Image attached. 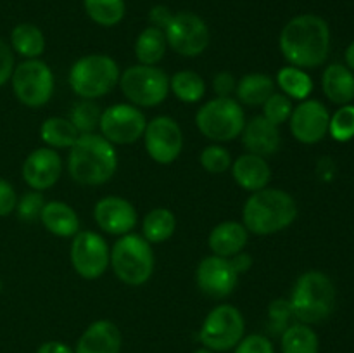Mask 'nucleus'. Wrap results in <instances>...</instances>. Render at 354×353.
<instances>
[{
	"label": "nucleus",
	"instance_id": "obj_1",
	"mask_svg": "<svg viewBox=\"0 0 354 353\" xmlns=\"http://www.w3.org/2000/svg\"><path fill=\"white\" fill-rule=\"evenodd\" d=\"M279 48L289 66L313 69L324 64L330 52V28L317 14H301L282 28Z\"/></svg>",
	"mask_w": 354,
	"mask_h": 353
},
{
	"label": "nucleus",
	"instance_id": "obj_2",
	"mask_svg": "<svg viewBox=\"0 0 354 353\" xmlns=\"http://www.w3.org/2000/svg\"><path fill=\"white\" fill-rule=\"evenodd\" d=\"M120 156L116 145L100 134L80 135L68 154L69 176L80 185L97 187L109 182L118 172Z\"/></svg>",
	"mask_w": 354,
	"mask_h": 353
},
{
	"label": "nucleus",
	"instance_id": "obj_3",
	"mask_svg": "<svg viewBox=\"0 0 354 353\" xmlns=\"http://www.w3.org/2000/svg\"><path fill=\"white\" fill-rule=\"evenodd\" d=\"M297 203L287 190L265 187L251 192L242 208V224L249 234L273 235L296 221Z\"/></svg>",
	"mask_w": 354,
	"mask_h": 353
},
{
	"label": "nucleus",
	"instance_id": "obj_4",
	"mask_svg": "<svg viewBox=\"0 0 354 353\" xmlns=\"http://www.w3.org/2000/svg\"><path fill=\"white\" fill-rule=\"evenodd\" d=\"M289 305L296 320L308 325L320 324L334 311V282L320 270L304 272L294 284Z\"/></svg>",
	"mask_w": 354,
	"mask_h": 353
},
{
	"label": "nucleus",
	"instance_id": "obj_5",
	"mask_svg": "<svg viewBox=\"0 0 354 353\" xmlns=\"http://www.w3.org/2000/svg\"><path fill=\"white\" fill-rule=\"evenodd\" d=\"M121 69L107 54H88L76 59L68 73V83L80 99L97 100L120 83Z\"/></svg>",
	"mask_w": 354,
	"mask_h": 353
},
{
	"label": "nucleus",
	"instance_id": "obj_6",
	"mask_svg": "<svg viewBox=\"0 0 354 353\" xmlns=\"http://www.w3.org/2000/svg\"><path fill=\"white\" fill-rule=\"evenodd\" d=\"M154 251L142 234H124L111 246V262L114 275L127 286H144L154 273Z\"/></svg>",
	"mask_w": 354,
	"mask_h": 353
},
{
	"label": "nucleus",
	"instance_id": "obj_7",
	"mask_svg": "<svg viewBox=\"0 0 354 353\" xmlns=\"http://www.w3.org/2000/svg\"><path fill=\"white\" fill-rule=\"evenodd\" d=\"M196 127L214 144L235 141L245 127L244 107L234 97H214L197 109Z\"/></svg>",
	"mask_w": 354,
	"mask_h": 353
},
{
	"label": "nucleus",
	"instance_id": "obj_8",
	"mask_svg": "<svg viewBox=\"0 0 354 353\" xmlns=\"http://www.w3.org/2000/svg\"><path fill=\"white\" fill-rule=\"evenodd\" d=\"M121 93L137 107H156L169 96V76L159 66L133 64L121 71Z\"/></svg>",
	"mask_w": 354,
	"mask_h": 353
},
{
	"label": "nucleus",
	"instance_id": "obj_9",
	"mask_svg": "<svg viewBox=\"0 0 354 353\" xmlns=\"http://www.w3.org/2000/svg\"><path fill=\"white\" fill-rule=\"evenodd\" d=\"M10 85L14 96L23 106L37 109L45 106L54 96V73L41 59H24L14 68Z\"/></svg>",
	"mask_w": 354,
	"mask_h": 353
},
{
	"label": "nucleus",
	"instance_id": "obj_10",
	"mask_svg": "<svg viewBox=\"0 0 354 353\" xmlns=\"http://www.w3.org/2000/svg\"><path fill=\"white\" fill-rule=\"evenodd\" d=\"M245 336V320L242 311L230 303L214 307L204 318L199 341L211 352H228Z\"/></svg>",
	"mask_w": 354,
	"mask_h": 353
},
{
	"label": "nucleus",
	"instance_id": "obj_11",
	"mask_svg": "<svg viewBox=\"0 0 354 353\" xmlns=\"http://www.w3.org/2000/svg\"><path fill=\"white\" fill-rule=\"evenodd\" d=\"M165 37L169 48L190 59L203 55L211 40L206 21L189 10L173 14L171 21L165 28Z\"/></svg>",
	"mask_w": 354,
	"mask_h": 353
},
{
	"label": "nucleus",
	"instance_id": "obj_12",
	"mask_svg": "<svg viewBox=\"0 0 354 353\" xmlns=\"http://www.w3.org/2000/svg\"><path fill=\"white\" fill-rule=\"evenodd\" d=\"M147 118L140 107L118 102L102 111L99 134L113 145H130L144 137Z\"/></svg>",
	"mask_w": 354,
	"mask_h": 353
},
{
	"label": "nucleus",
	"instance_id": "obj_13",
	"mask_svg": "<svg viewBox=\"0 0 354 353\" xmlns=\"http://www.w3.org/2000/svg\"><path fill=\"white\" fill-rule=\"evenodd\" d=\"M69 258L73 269L82 279L97 280L109 269L111 248L99 232L80 230L73 237Z\"/></svg>",
	"mask_w": 354,
	"mask_h": 353
},
{
	"label": "nucleus",
	"instance_id": "obj_14",
	"mask_svg": "<svg viewBox=\"0 0 354 353\" xmlns=\"http://www.w3.org/2000/svg\"><path fill=\"white\" fill-rule=\"evenodd\" d=\"M144 145L149 158L158 165H171L183 151L182 127L171 116L152 118L144 132Z\"/></svg>",
	"mask_w": 354,
	"mask_h": 353
},
{
	"label": "nucleus",
	"instance_id": "obj_15",
	"mask_svg": "<svg viewBox=\"0 0 354 353\" xmlns=\"http://www.w3.org/2000/svg\"><path fill=\"white\" fill-rule=\"evenodd\" d=\"M330 113L324 102L317 99L301 100L292 109L289 118V128L292 137L301 144H318L328 134Z\"/></svg>",
	"mask_w": 354,
	"mask_h": 353
},
{
	"label": "nucleus",
	"instance_id": "obj_16",
	"mask_svg": "<svg viewBox=\"0 0 354 353\" xmlns=\"http://www.w3.org/2000/svg\"><path fill=\"white\" fill-rule=\"evenodd\" d=\"M239 273L232 266L230 260L209 255L199 262L196 269V284L199 291L214 300L228 298L235 291Z\"/></svg>",
	"mask_w": 354,
	"mask_h": 353
},
{
	"label": "nucleus",
	"instance_id": "obj_17",
	"mask_svg": "<svg viewBox=\"0 0 354 353\" xmlns=\"http://www.w3.org/2000/svg\"><path fill=\"white\" fill-rule=\"evenodd\" d=\"M62 170H64V163H62L59 152L44 145L26 156L23 168H21V175L31 190L44 192L59 182Z\"/></svg>",
	"mask_w": 354,
	"mask_h": 353
},
{
	"label": "nucleus",
	"instance_id": "obj_18",
	"mask_svg": "<svg viewBox=\"0 0 354 353\" xmlns=\"http://www.w3.org/2000/svg\"><path fill=\"white\" fill-rule=\"evenodd\" d=\"M93 220L102 232L120 237L133 232L138 224V213L124 197L104 196L93 206Z\"/></svg>",
	"mask_w": 354,
	"mask_h": 353
},
{
	"label": "nucleus",
	"instance_id": "obj_19",
	"mask_svg": "<svg viewBox=\"0 0 354 353\" xmlns=\"http://www.w3.org/2000/svg\"><path fill=\"white\" fill-rule=\"evenodd\" d=\"M242 144L245 151L251 154L268 158L279 152L282 138H280V127L270 123L265 116H254L245 121V127L241 134Z\"/></svg>",
	"mask_w": 354,
	"mask_h": 353
},
{
	"label": "nucleus",
	"instance_id": "obj_20",
	"mask_svg": "<svg viewBox=\"0 0 354 353\" xmlns=\"http://www.w3.org/2000/svg\"><path fill=\"white\" fill-rule=\"evenodd\" d=\"M121 331L114 322L100 318L83 331L75 353H121Z\"/></svg>",
	"mask_w": 354,
	"mask_h": 353
},
{
	"label": "nucleus",
	"instance_id": "obj_21",
	"mask_svg": "<svg viewBox=\"0 0 354 353\" xmlns=\"http://www.w3.org/2000/svg\"><path fill=\"white\" fill-rule=\"evenodd\" d=\"M230 170L235 183L248 192L265 189L272 180V166L266 161V158L251 154V152H245L234 159Z\"/></svg>",
	"mask_w": 354,
	"mask_h": 353
},
{
	"label": "nucleus",
	"instance_id": "obj_22",
	"mask_svg": "<svg viewBox=\"0 0 354 353\" xmlns=\"http://www.w3.org/2000/svg\"><path fill=\"white\" fill-rule=\"evenodd\" d=\"M249 241V232L242 221L225 220L214 225L207 237V246L211 255L221 256V258H232L237 253L244 251Z\"/></svg>",
	"mask_w": 354,
	"mask_h": 353
},
{
	"label": "nucleus",
	"instance_id": "obj_23",
	"mask_svg": "<svg viewBox=\"0 0 354 353\" xmlns=\"http://www.w3.org/2000/svg\"><path fill=\"white\" fill-rule=\"evenodd\" d=\"M40 221L52 235L73 239L80 232V217L75 208L59 199L47 201L41 210Z\"/></svg>",
	"mask_w": 354,
	"mask_h": 353
},
{
	"label": "nucleus",
	"instance_id": "obj_24",
	"mask_svg": "<svg viewBox=\"0 0 354 353\" xmlns=\"http://www.w3.org/2000/svg\"><path fill=\"white\" fill-rule=\"evenodd\" d=\"M322 89L330 102L344 106L354 100V73L341 62L327 66L322 76Z\"/></svg>",
	"mask_w": 354,
	"mask_h": 353
},
{
	"label": "nucleus",
	"instance_id": "obj_25",
	"mask_svg": "<svg viewBox=\"0 0 354 353\" xmlns=\"http://www.w3.org/2000/svg\"><path fill=\"white\" fill-rule=\"evenodd\" d=\"M275 78L266 73H249L237 80L235 96L242 106H263L265 100L275 92Z\"/></svg>",
	"mask_w": 354,
	"mask_h": 353
},
{
	"label": "nucleus",
	"instance_id": "obj_26",
	"mask_svg": "<svg viewBox=\"0 0 354 353\" xmlns=\"http://www.w3.org/2000/svg\"><path fill=\"white\" fill-rule=\"evenodd\" d=\"M166 48H168V42H166L165 31L154 26L144 28L133 45L138 64L145 66H158L165 59Z\"/></svg>",
	"mask_w": 354,
	"mask_h": 353
},
{
	"label": "nucleus",
	"instance_id": "obj_27",
	"mask_svg": "<svg viewBox=\"0 0 354 353\" xmlns=\"http://www.w3.org/2000/svg\"><path fill=\"white\" fill-rule=\"evenodd\" d=\"M10 48L24 59H40L45 52V35L31 23L16 24L10 31Z\"/></svg>",
	"mask_w": 354,
	"mask_h": 353
},
{
	"label": "nucleus",
	"instance_id": "obj_28",
	"mask_svg": "<svg viewBox=\"0 0 354 353\" xmlns=\"http://www.w3.org/2000/svg\"><path fill=\"white\" fill-rule=\"evenodd\" d=\"M176 232V217L168 208H154L142 220V237L151 244H161Z\"/></svg>",
	"mask_w": 354,
	"mask_h": 353
},
{
	"label": "nucleus",
	"instance_id": "obj_29",
	"mask_svg": "<svg viewBox=\"0 0 354 353\" xmlns=\"http://www.w3.org/2000/svg\"><path fill=\"white\" fill-rule=\"evenodd\" d=\"M40 138L50 149H71L80 138V132L69 118L50 116L40 125Z\"/></svg>",
	"mask_w": 354,
	"mask_h": 353
},
{
	"label": "nucleus",
	"instance_id": "obj_30",
	"mask_svg": "<svg viewBox=\"0 0 354 353\" xmlns=\"http://www.w3.org/2000/svg\"><path fill=\"white\" fill-rule=\"evenodd\" d=\"M275 85L280 92L286 93L292 100H306L310 99V93L313 92V80L308 75L306 69L296 68V66H283L277 71Z\"/></svg>",
	"mask_w": 354,
	"mask_h": 353
},
{
	"label": "nucleus",
	"instance_id": "obj_31",
	"mask_svg": "<svg viewBox=\"0 0 354 353\" xmlns=\"http://www.w3.org/2000/svg\"><path fill=\"white\" fill-rule=\"evenodd\" d=\"M169 92L182 102L196 104L206 96V82L199 73L192 69H182L169 76Z\"/></svg>",
	"mask_w": 354,
	"mask_h": 353
},
{
	"label": "nucleus",
	"instance_id": "obj_32",
	"mask_svg": "<svg viewBox=\"0 0 354 353\" xmlns=\"http://www.w3.org/2000/svg\"><path fill=\"white\" fill-rule=\"evenodd\" d=\"M280 346H282V353H318L320 341L311 325L297 322V324H290L280 334Z\"/></svg>",
	"mask_w": 354,
	"mask_h": 353
},
{
	"label": "nucleus",
	"instance_id": "obj_33",
	"mask_svg": "<svg viewBox=\"0 0 354 353\" xmlns=\"http://www.w3.org/2000/svg\"><path fill=\"white\" fill-rule=\"evenodd\" d=\"M83 7L90 19L104 28H113L123 21L127 14L124 0H83Z\"/></svg>",
	"mask_w": 354,
	"mask_h": 353
},
{
	"label": "nucleus",
	"instance_id": "obj_34",
	"mask_svg": "<svg viewBox=\"0 0 354 353\" xmlns=\"http://www.w3.org/2000/svg\"><path fill=\"white\" fill-rule=\"evenodd\" d=\"M100 116H102V109L95 100L82 99L73 106L71 113H69V121L75 125L80 135L85 134H97L100 123Z\"/></svg>",
	"mask_w": 354,
	"mask_h": 353
},
{
	"label": "nucleus",
	"instance_id": "obj_35",
	"mask_svg": "<svg viewBox=\"0 0 354 353\" xmlns=\"http://www.w3.org/2000/svg\"><path fill=\"white\" fill-rule=\"evenodd\" d=\"M328 134L337 142H349L354 137V106L344 104L328 121Z\"/></svg>",
	"mask_w": 354,
	"mask_h": 353
},
{
	"label": "nucleus",
	"instance_id": "obj_36",
	"mask_svg": "<svg viewBox=\"0 0 354 353\" xmlns=\"http://www.w3.org/2000/svg\"><path fill=\"white\" fill-rule=\"evenodd\" d=\"M232 154L225 145L221 144H211L201 151L199 154V163L206 172L214 173H225L227 170H230L232 166Z\"/></svg>",
	"mask_w": 354,
	"mask_h": 353
},
{
	"label": "nucleus",
	"instance_id": "obj_37",
	"mask_svg": "<svg viewBox=\"0 0 354 353\" xmlns=\"http://www.w3.org/2000/svg\"><path fill=\"white\" fill-rule=\"evenodd\" d=\"M292 109H294L292 99H289L286 93L277 92L275 90V92L265 100V104H263L261 116H265L270 123L280 127V125L289 121L290 114H292Z\"/></svg>",
	"mask_w": 354,
	"mask_h": 353
},
{
	"label": "nucleus",
	"instance_id": "obj_38",
	"mask_svg": "<svg viewBox=\"0 0 354 353\" xmlns=\"http://www.w3.org/2000/svg\"><path fill=\"white\" fill-rule=\"evenodd\" d=\"M294 318L292 310H290L289 300L286 298H277L268 305V329L270 332L282 334L290 325V320Z\"/></svg>",
	"mask_w": 354,
	"mask_h": 353
},
{
	"label": "nucleus",
	"instance_id": "obj_39",
	"mask_svg": "<svg viewBox=\"0 0 354 353\" xmlns=\"http://www.w3.org/2000/svg\"><path fill=\"white\" fill-rule=\"evenodd\" d=\"M45 197L40 190H30V192L23 194V196L17 199L16 213L17 217L23 221H35L40 220L41 210L45 206Z\"/></svg>",
	"mask_w": 354,
	"mask_h": 353
},
{
	"label": "nucleus",
	"instance_id": "obj_40",
	"mask_svg": "<svg viewBox=\"0 0 354 353\" xmlns=\"http://www.w3.org/2000/svg\"><path fill=\"white\" fill-rule=\"evenodd\" d=\"M234 353H275V348L268 336L249 334L239 341Z\"/></svg>",
	"mask_w": 354,
	"mask_h": 353
},
{
	"label": "nucleus",
	"instance_id": "obj_41",
	"mask_svg": "<svg viewBox=\"0 0 354 353\" xmlns=\"http://www.w3.org/2000/svg\"><path fill=\"white\" fill-rule=\"evenodd\" d=\"M14 68H16V61H14V51L7 42L0 38V87L10 82Z\"/></svg>",
	"mask_w": 354,
	"mask_h": 353
},
{
	"label": "nucleus",
	"instance_id": "obj_42",
	"mask_svg": "<svg viewBox=\"0 0 354 353\" xmlns=\"http://www.w3.org/2000/svg\"><path fill=\"white\" fill-rule=\"evenodd\" d=\"M17 199L19 197H17L12 183L0 179V217H9L10 213H14L17 206Z\"/></svg>",
	"mask_w": 354,
	"mask_h": 353
},
{
	"label": "nucleus",
	"instance_id": "obj_43",
	"mask_svg": "<svg viewBox=\"0 0 354 353\" xmlns=\"http://www.w3.org/2000/svg\"><path fill=\"white\" fill-rule=\"evenodd\" d=\"M235 87H237V80L232 73L220 71L214 75L213 90L216 97H232V93H235Z\"/></svg>",
	"mask_w": 354,
	"mask_h": 353
},
{
	"label": "nucleus",
	"instance_id": "obj_44",
	"mask_svg": "<svg viewBox=\"0 0 354 353\" xmlns=\"http://www.w3.org/2000/svg\"><path fill=\"white\" fill-rule=\"evenodd\" d=\"M173 12L166 6H154L149 10V21H151V26L159 28V30L165 31V28L168 26L169 21H171Z\"/></svg>",
	"mask_w": 354,
	"mask_h": 353
},
{
	"label": "nucleus",
	"instance_id": "obj_45",
	"mask_svg": "<svg viewBox=\"0 0 354 353\" xmlns=\"http://www.w3.org/2000/svg\"><path fill=\"white\" fill-rule=\"evenodd\" d=\"M228 260H230L232 266H234L235 272H237L239 275L249 272V270H251V266H252V256L249 255V253H245V251L237 253V255L232 256V258H228Z\"/></svg>",
	"mask_w": 354,
	"mask_h": 353
},
{
	"label": "nucleus",
	"instance_id": "obj_46",
	"mask_svg": "<svg viewBox=\"0 0 354 353\" xmlns=\"http://www.w3.org/2000/svg\"><path fill=\"white\" fill-rule=\"evenodd\" d=\"M37 353H75V350L62 341H45L44 345L38 346Z\"/></svg>",
	"mask_w": 354,
	"mask_h": 353
},
{
	"label": "nucleus",
	"instance_id": "obj_47",
	"mask_svg": "<svg viewBox=\"0 0 354 353\" xmlns=\"http://www.w3.org/2000/svg\"><path fill=\"white\" fill-rule=\"evenodd\" d=\"M346 64H348V68L351 71H354V42L349 44V47L346 48Z\"/></svg>",
	"mask_w": 354,
	"mask_h": 353
},
{
	"label": "nucleus",
	"instance_id": "obj_48",
	"mask_svg": "<svg viewBox=\"0 0 354 353\" xmlns=\"http://www.w3.org/2000/svg\"><path fill=\"white\" fill-rule=\"evenodd\" d=\"M194 353H216V352H211V350H207V348H201V350H197V352H194Z\"/></svg>",
	"mask_w": 354,
	"mask_h": 353
}]
</instances>
